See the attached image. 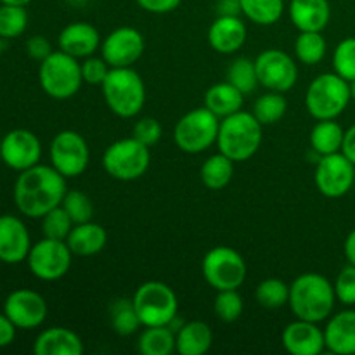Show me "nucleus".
<instances>
[{"instance_id": "30", "label": "nucleus", "mask_w": 355, "mask_h": 355, "mask_svg": "<svg viewBox=\"0 0 355 355\" xmlns=\"http://www.w3.org/2000/svg\"><path fill=\"white\" fill-rule=\"evenodd\" d=\"M137 349L142 355H172L175 352V331L168 326H146L139 335Z\"/></svg>"}, {"instance_id": "32", "label": "nucleus", "mask_w": 355, "mask_h": 355, "mask_svg": "<svg viewBox=\"0 0 355 355\" xmlns=\"http://www.w3.org/2000/svg\"><path fill=\"white\" fill-rule=\"evenodd\" d=\"M328 44L322 31H300L295 40V55L302 64L314 66L324 59Z\"/></svg>"}, {"instance_id": "20", "label": "nucleus", "mask_w": 355, "mask_h": 355, "mask_svg": "<svg viewBox=\"0 0 355 355\" xmlns=\"http://www.w3.org/2000/svg\"><path fill=\"white\" fill-rule=\"evenodd\" d=\"M248 38L245 21L239 16H217L208 28V44L218 54H234Z\"/></svg>"}, {"instance_id": "22", "label": "nucleus", "mask_w": 355, "mask_h": 355, "mask_svg": "<svg viewBox=\"0 0 355 355\" xmlns=\"http://www.w3.org/2000/svg\"><path fill=\"white\" fill-rule=\"evenodd\" d=\"M326 349L336 355H355V311L338 312L329 315L324 328Z\"/></svg>"}, {"instance_id": "18", "label": "nucleus", "mask_w": 355, "mask_h": 355, "mask_svg": "<svg viewBox=\"0 0 355 355\" xmlns=\"http://www.w3.org/2000/svg\"><path fill=\"white\" fill-rule=\"evenodd\" d=\"M31 238L26 224L16 215H0V262L16 266L28 259Z\"/></svg>"}, {"instance_id": "43", "label": "nucleus", "mask_w": 355, "mask_h": 355, "mask_svg": "<svg viewBox=\"0 0 355 355\" xmlns=\"http://www.w3.org/2000/svg\"><path fill=\"white\" fill-rule=\"evenodd\" d=\"M162 135H163L162 123H159L156 118H151V116H144L141 118V120H137L134 123V128H132V137L141 141L142 144H146L148 148L158 144Z\"/></svg>"}, {"instance_id": "49", "label": "nucleus", "mask_w": 355, "mask_h": 355, "mask_svg": "<svg viewBox=\"0 0 355 355\" xmlns=\"http://www.w3.org/2000/svg\"><path fill=\"white\" fill-rule=\"evenodd\" d=\"M342 153L355 165V123L345 130Z\"/></svg>"}, {"instance_id": "1", "label": "nucleus", "mask_w": 355, "mask_h": 355, "mask_svg": "<svg viewBox=\"0 0 355 355\" xmlns=\"http://www.w3.org/2000/svg\"><path fill=\"white\" fill-rule=\"evenodd\" d=\"M66 180L54 166L42 163L19 172L12 191L19 214L30 218H42L52 208L59 207L68 193Z\"/></svg>"}, {"instance_id": "24", "label": "nucleus", "mask_w": 355, "mask_h": 355, "mask_svg": "<svg viewBox=\"0 0 355 355\" xmlns=\"http://www.w3.org/2000/svg\"><path fill=\"white\" fill-rule=\"evenodd\" d=\"M290 19L298 31H322L331 19L329 0H291Z\"/></svg>"}, {"instance_id": "38", "label": "nucleus", "mask_w": 355, "mask_h": 355, "mask_svg": "<svg viewBox=\"0 0 355 355\" xmlns=\"http://www.w3.org/2000/svg\"><path fill=\"white\" fill-rule=\"evenodd\" d=\"M73 220L68 215V211L62 208V205L52 208L51 211L42 217V232H44V238L51 239H61L66 241V238L69 236L73 229Z\"/></svg>"}, {"instance_id": "7", "label": "nucleus", "mask_w": 355, "mask_h": 355, "mask_svg": "<svg viewBox=\"0 0 355 355\" xmlns=\"http://www.w3.org/2000/svg\"><path fill=\"white\" fill-rule=\"evenodd\" d=\"M151 148L135 137L120 139L106 148L103 155V166L106 173L121 182L137 180L148 172L151 165Z\"/></svg>"}, {"instance_id": "23", "label": "nucleus", "mask_w": 355, "mask_h": 355, "mask_svg": "<svg viewBox=\"0 0 355 355\" xmlns=\"http://www.w3.org/2000/svg\"><path fill=\"white\" fill-rule=\"evenodd\" d=\"M35 355H82L83 342L75 331L62 326L47 328L35 338Z\"/></svg>"}, {"instance_id": "15", "label": "nucleus", "mask_w": 355, "mask_h": 355, "mask_svg": "<svg viewBox=\"0 0 355 355\" xmlns=\"http://www.w3.org/2000/svg\"><path fill=\"white\" fill-rule=\"evenodd\" d=\"M0 158L14 172H23L38 165L42 158V142L28 128H14L0 141Z\"/></svg>"}, {"instance_id": "41", "label": "nucleus", "mask_w": 355, "mask_h": 355, "mask_svg": "<svg viewBox=\"0 0 355 355\" xmlns=\"http://www.w3.org/2000/svg\"><path fill=\"white\" fill-rule=\"evenodd\" d=\"M61 205L71 217L73 224H83V222H90L94 218L92 200L82 191H68Z\"/></svg>"}, {"instance_id": "48", "label": "nucleus", "mask_w": 355, "mask_h": 355, "mask_svg": "<svg viewBox=\"0 0 355 355\" xmlns=\"http://www.w3.org/2000/svg\"><path fill=\"white\" fill-rule=\"evenodd\" d=\"M241 14V0H218L217 16H239Z\"/></svg>"}, {"instance_id": "51", "label": "nucleus", "mask_w": 355, "mask_h": 355, "mask_svg": "<svg viewBox=\"0 0 355 355\" xmlns=\"http://www.w3.org/2000/svg\"><path fill=\"white\" fill-rule=\"evenodd\" d=\"M30 2H33V0H0V3H9V6H21V7H26Z\"/></svg>"}, {"instance_id": "12", "label": "nucleus", "mask_w": 355, "mask_h": 355, "mask_svg": "<svg viewBox=\"0 0 355 355\" xmlns=\"http://www.w3.org/2000/svg\"><path fill=\"white\" fill-rule=\"evenodd\" d=\"M51 165L66 179L80 177L87 170L90 162V149L82 134L75 130H62L52 139Z\"/></svg>"}, {"instance_id": "37", "label": "nucleus", "mask_w": 355, "mask_h": 355, "mask_svg": "<svg viewBox=\"0 0 355 355\" xmlns=\"http://www.w3.org/2000/svg\"><path fill=\"white\" fill-rule=\"evenodd\" d=\"M26 7L9 6V3H2L0 6V37L6 38V40L17 38L26 31Z\"/></svg>"}, {"instance_id": "35", "label": "nucleus", "mask_w": 355, "mask_h": 355, "mask_svg": "<svg viewBox=\"0 0 355 355\" xmlns=\"http://www.w3.org/2000/svg\"><path fill=\"white\" fill-rule=\"evenodd\" d=\"M227 82H231L245 96L255 92L257 87L260 85L255 61L248 58L234 59L227 68Z\"/></svg>"}, {"instance_id": "25", "label": "nucleus", "mask_w": 355, "mask_h": 355, "mask_svg": "<svg viewBox=\"0 0 355 355\" xmlns=\"http://www.w3.org/2000/svg\"><path fill=\"white\" fill-rule=\"evenodd\" d=\"M69 250L75 257H94L104 250L107 245V232L101 224L94 220L73 225L71 232L66 238Z\"/></svg>"}, {"instance_id": "54", "label": "nucleus", "mask_w": 355, "mask_h": 355, "mask_svg": "<svg viewBox=\"0 0 355 355\" xmlns=\"http://www.w3.org/2000/svg\"><path fill=\"white\" fill-rule=\"evenodd\" d=\"M2 40H3V38L0 37V58H2V49H3V44H2Z\"/></svg>"}, {"instance_id": "2", "label": "nucleus", "mask_w": 355, "mask_h": 355, "mask_svg": "<svg viewBox=\"0 0 355 355\" xmlns=\"http://www.w3.org/2000/svg\"><path fill=\"white\" fill-rule=\"evenodd\" d=\"M335 304V286L322 274L304 272L290 284L288 305L297 319L319 324L329 319Z\"/></svg>"}, {"instance_id": "26", "label": "nucleus", "mask_w": 355, "mask_h": 355, "mask_svg": "<svg viewBox=\"0 0 355 355\" xmlns=\"http://www.w3.org/2000/svg\"><path fill=\"white\" fill-rule=\"evenodd\" d=\"M243 104H245V94L227 80L211 85L205 94V107H208L220 120L241 111Z\"/></svg>"}, {"instance_id": "16", "label": "nucleus", "mask_w": 355, "mask_h": 355, "mask_svg": "<svg viewBox=\"0 0 355 355\" xmlns=\"http://www.w3.org/2000/svg\"><path fill=\"white\" fill-rule=\"evenodd\" d=\"M146 49L144 37L132 26L111 31L101 44V55L111 68H130L142 58Z\"/></svg>"}, {"instance_id": "28", "label": "nucleus", "mask_w": 355, "mask_h": 355, "mask_svg": "<svg viewBox=\"0 0 355 355\" xmlns=\"http://www.w3.org/2000/svg\"><path fill=\"white\" fill-rule=\"evenodd\" d=\"M345 130L335 120H318L311 130V148L319 156L342 151Z\"/></svg>"}, {"instance_id": "3", "label": "nucleus", "mask_w": 355, "mask_h": 355, "mask_svg": "<svg viewBox=\"0 0 355 355\" xmlns=\"http://www.w3.org/2000/svg\"><path fill=\"white\" fill-rule=\"evenodd\" d=\"M263 125L253 113L238 111L220 120L217 148L234 163L246 162L257 155L263 141Z\"/></svg>"}, {"instance_id": "53", "label": "nucleus", "mask_w": 355, "mask_h": 355, "mask_svg": "<svg viewBox=\"0 0 355 355\" xmlns=\"http://www.w3.org/2000/svg\"><path fill=\"white\" fill-rule=\"evenodd\" d=\"M349 83H350V94H352V99L355 101V80H352V82Z\"/></svg>"}, {"instance_id": "19", "label": "nucleus", "mask_w": 355, "mask_h": 355, "mask_svg": "<svg viewBox=\"0 0 355 355\" xmlns=\"http://www.w3.org/2000/svg\"><path fill=\"white\" fill-rule=\"evenodd\" d=\"M281 343L291 355H319L326 349L324 329L318 322L295 319L283 329Z\"/></svg>"}, {"instance_id": "21", "label": "nucleus", "mask_w": 355, "mask_h": 355, "mask_svg": "<svg viewBox=\"0 0 355 355\" xmlns=\"http://www.w3.org/2000/svg\"><path fill=\"white\" fill-rule=\"evenodd\" d=\"M101 35L94 24L85 21H75L61 30L58 37L59 51L73 55L76 59H85L96 54L101 47Z\"/></svg>"}, {"instance_id": "6", "label": "nucleus", "mask_w": 355, "mask_h": 355, "mask_svg": "<svg viewBox=\"0 0 355 355\" xmlns=\"http://www.w3.org/2000/svg\"><path fill=\"white\" fill-rule=\"evenodd\" d=\"M38 82L42 90L52 99H71L85 83L82 76V62L66 52L54 51L40 62Z\"/></svg>"}, {"instance_id": "17", "label": "nucleus", "mask_w": 355, "mask_h": 355, "mask_svg": "<svg viewBox=\"0 0 355 355\" xmlns=\"http://www.w3.org/2000/svg\"><path fill=\"white\" fill-rule=\"evenodd\" d=\"M3 312L16 324L17 329L30 331V329H37L44 324L47 319L49 307L45 298L38 291L21 288V290L12 291L6 298Z\"/></svg>"}, {"instance_id": "50", "label": "nucleus", "mask_w": 355, "mask_h": 355, "mask_svg": "<svg viewBox=\"0 0 355 355\" xmlns=\"http://www.w3.org/2000/svg\"><path fill=\"white\" fill-rule=\"evenodd\" d=\"M343 253H345L347 262L355 266V229L349 232L345 239V245H343Z\"/></svg>"}, {"instance_id": "29", "label": "nucleus", "mask_w": 355, "mask_h": 355, "mask_svg": "<svg viewBox=\"0 0 355 355\" xmlns=\"http://www.w3.org/2000/svg\"><path fill=\"white\" fill-rule=\"evenodd\" d=\"M201 182L211 191H220L231 184L234 177V162L224 153L218 151L217 155H211L205 159L200 170Z\"/></svg>"}, {"instance_id": "10", "label": "nucleus", "mask_w": 355, "mask_h": 355, "mask_svg": "<svg viewBox=\"0 0 355 355\" xmlns=\"http://www.w3.org/2000/svg\"><path fill=\"white\" fill-rule=\"evenodd\" d=\"M201 272L214 290H239L248 276V266L231 246H215L203 257Z\"/></svg>"}, {"instance_id": "47", "label": "nucleus", "mask_w": 355, "mask_h": 355, "mask_svg": "<svg viewBox=\"0 0 355 355\" xmlns=\"http://www.w3.org/2000/svg\"><path fill=\"white\" fill-rule=\"evenodd\" d=\"M16 324L7 318L6 312H2V314H0V349L9 347L10 343L16 340Z\"/></svg>"}, {"instance_id": "9", "label": "nucleus", "mask_w": 355, "mask_h": 355, "mask_svg": "<svg viewBox=\"0 0 355 355\" xmlns=\"http://www.w3.org/2000/svg\"><path fill=\"white\" fill-rule=\"evenodd\" d=\"M134 307L137 311L141 324L168 326L179 314V300L168 284L162 281H148L135 290Z\"/></svg>"}, {"instance_id": "8", "label": "nucleus", "mask_w": 355, "mask_h": 355, "mask_svg": "<svg viewBox=\"0 0 355 355\" xmlns=\"http://www.w3.org/2000/svg\"><path fill=\"white\" fill-rule=\"evenodd\" d=\"M220 118L208 107H196L184 114L173 128V142L187 155H200L217 144Z\"/></svg>"}, {"instance_id": "42", "label": "nucleus", "mask_w": 355, "mask_h": 355, "mask_svg": "<svg viewBox=\"0 0 355 355\" xmlns=\"http://www.w3.org/2000/svg\"><path fill=\"white\" fill-rule=\"evenodd\" d=\"M335 295L336 300L340 304L347 305V307H354L355 305V266L349 263L343 267L336 276L335 283Z\"/></svg>"}, {"instance_id": "45", "label": "nucleus", "mask_w": 355, "mask_h": 355, "mask_svg": "<svg viewBox=\"0 0 355 355\" xmlns=\"http://www.w3.org/2000/svg\"><path fill=\"white\" fill-rule=\"evenodd\" d=\"M52 52L54 51H52L51 42H49L45 37H42V35H35V37L28 38L26 54L30 55L31 59H35V61L42 62L44 59H47Z\"/></svg>"}, {"instance_id": "40", "label": "nucleus", "mask_w": 355, "mask_h": 355, "mask_svg": "<svg viewBox=\"0 0 355 355\" xmlns=\"http://www.w3.org/2000/svg\"><path fill=\"white\" fill-rule=\"evenodd\" d=\"M333 69L347 82L355 80V37L343 38L333 51Z\"/></svg>"}, {"instance_id": "44", "label": "nucleus", "mask_w": 355, "mask_h": 355, "mask_svg": "<svg viewBox=\"0 0 355 355\" xmlns=\"http://www.w3.org/2000/svg\"><path fill=\"white\" fill-rule=\"evenodd\" d=\"M110 69L111 66L107 64V61L103 55L101 58H97L96 54L89 55V58H85L82 61L83 82L89 83V85H103Z\"/></svg>"}, {"instance_id": "27", "label": "nucleus", "mask_w": 355, "mask_h": 355, "mask_svg": "<svg viewBox=\"0 0 355 355\" xmlns=\"http://www.w3.org/2000/svg\"><path fill=\"white\" fill-rule=\"evenodd\" d=\"M214 333L203 321L184 322L175 333V352L180 355H203L211 349Z\"/></svg>"}, {"instance_id": "13", "label": "nucleus", "mask_w": 355, "mask_h": 355, "mask_svg": "<svg viewBox=\"0 0 355 355\" xmlns=\"http://www.w3.org/2000/svg\"><path fill=\"white\" fill-rule=\"evenodd\" d=\"M314 180L322 196L336 200V198L345 196L352 189L355 182V165L342 151L319 156Z\"/></svg>"}, {"instance_id": "36", "label": "nucleus", "mask_w": 355, "mask_h": 355, "mask_svg": "<svg viewBox=\"0 0 355 355\" xmlns=\"http://www.w3.org/2000/svg\"><path fill=\"white\" fill-rule=\"evenodd\" d=\"M255 298L262 307L281 309L290 300V286L283 279L269 277L257 286Z\"/></svg>"}, {"instance_id": "4", "label": "nucleus", "mask_w": 355, "mask_h": 355, "mask_svg": "<svg viewBox=\"0 0 355 355\" xmlns=\"http://www.w3.org/2000/svg\"><path fill=\"white\" fill-rule=\"evenodd\" d=\"M107 107L120 118H135L146 103V85L134 68H111L101 85Z\"/></svg>"}, {"instance_id": "34", "label": "nucleus", "mask_w": 355, "mask_h": 355, "mask_svg": "<svg viewBox=\"0 0 355 355\" xmlns=\"http://www.w3.org/2000/svg\"><path fill=\"white\" fill-rule=\"evenodd\" d=\"M288 111V101L281 92H272L269 90L267 94H262L253 104V111L257 120L262 125H274L284 118Z\"/></svg>"}, {"instance_id": "14", "label": "nucleus", "mask_w": 355, "mask_h": 355, "mask_svg": "<svg viewBox=\"0 0 355 355\" xmlns=\"http://www.w3.org/2000/svg\"><path fill=\"white\" fill-rule=\"evenodd\" d=\"M257 75L263 89L272 92H290L298 80V66L288 52L267 49L255 59Z\"/></svg>"}, {"instance_id": "33", "label": "nucleus", "mask_w": 355, "mask_h": 355, "mask_svg": "<svg viewBox=\"0 0 355 355\" xmlns=\"http://www.w3.org/2000/svg\"><path fill=\"white\" fill-rule=\"evenodd\" d=\"M110 319L111 326H113V329L120 336L134 335L142 326L132 298L130 300L128 298H118V300H114L110 307Z\"/></svg>"}, {"instance_id": "11", "label": "nucleus", "mask_w": 355, "mask_h": 355, "mask_svg": "<svg viewBox=\"0 0 355 355\" xmlns=\"http://www.w3.org/2000/svg\"><path fill=\"white\" fill-rule=\"evenodd\" d=\"M73 257L75 255L66 241L44 238L31 245L26 262L30 272L37 279L52 283V281L62 279L69 272Z\"/></svg>"}, {"instance_id": "52", "label": "nucleus", "mask_w": 355, "mask_h": 355, "mask_svg": "<svg viewBox=\"0 0 355 355\" xmlns=\"http://www.w3.org/2000/svg\"><path fill=\"white\" fill-rule=\"evenodd\" d=\"M66 2L73 7H85L90 0H66Z\"/></svg>"}, {"instance_id": "5", "label": "nucleus", "mask_w": 355, "mask_h": 355, "mask_svg": "<svg viewBox=\"0 0 355 355\" xmlns=\"http://www.w3.org/2000/svg\"><path fill=\"white\" fill-rule=\"evenodd\" d=\"M350 101V83L335 71L315 76L305 92V107L315 120H336Z\"/></svg>"}, {"instance_id": "31", "label": "nucleus", "mask_w": 355, "mask_h": 355, "mask_svg": "<svg viewBox=\"0 0 355 355\" xmlns=\"http://www.w3.org/2000/svg\"><path fill=\"white\" fill-rule=\"evenodd\" d=\"M284 0H241V14L260 26H272L283 17Z\"/></svg>"}, {"instance_id": "39", "label": "nucleus", "mask_w": 355, "mask_h": 355, "mask_svg": "<svg viewBox=\"0 0 355 355\" xmlns=\"http://www.w3.org/2000/svg\"><path fill=\"white\" fill-rule=\"evenodd\" d=\"M243 311H245V302H243V297L238 293V290L217 291L214 312L220 321L236 322L243 315Z\"/></svg>"}, {"instance_id": "46", "label": "nucleus", "mask_w": 355, "mask_h": 355, "mask_svg": "<svg viewBox=\"0 0 355 355\" xmlns=\"http://www.w3.org/2000/svg\"><path fill=\"white\" fill-rule=\"evenodd\" d=\"M141 9L151 14H168L179 9L182 0H135Z\"/></svg>"}]
</instances>
